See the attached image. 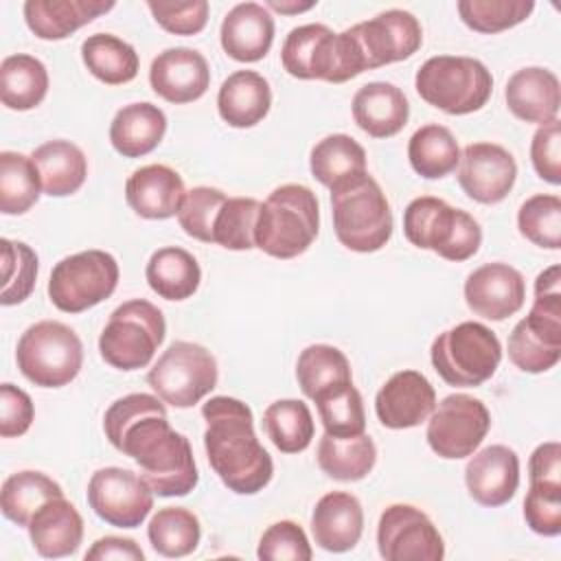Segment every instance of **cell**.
I'll return each instance as SVG.
<instances>
[{
	"mask_svg": "<svg viewBox=\"0 0 561 561\" xmlns=\"http://www.w3.org/2000/svg\"><path fill=\"white\" fill-rule=\"evenodd\" d=\"M353 121L373 138L399 134L410 116V103L401 88L388 81L364 83L353 96Z\"/></svg>",
	"mask_w": 561,
	"mask_h": 561,
	"instance_id": "83f0119b",
	"label": "cell"
},
{
	"mask_svg": "<svg viewBox=\"0 0 561 561\" xmlns=\"http://www.w3.org/2000/svg\"><path fill=\"white\" fill-rule=\"evenodd\" d=\"M419 96L451 116L478 112L493 92L491 70L476 57L436 55L421 64L414 77Z\"/></svg>",
	"mask_w": 561,
	"mask_h": 561,
	"instance_id": "52a82bcc",
	"label": "cell"
},
{
	"mask_svg": "<svg viewBox=\"0 0 561 561\" xmlns=\"http://www.w3.org/2000/svg\"><path fill=\"white\" fill-rule=\"evenodd\" d=\"M81 59L88 72L107 85L129 83L140 66L136 48L112 33L88 35L81 44Z\"/></svg>",
	"mask_w": 561,
	"mask_h": 561,
	"instance_id": "e575fe53",
	"label": "cell"
},
{
	"mask_svg": "<svg viewBox=\"0 0 561 561\" xmlns=\"http://www.w3.org/2000/svg\"><path fill=\"white\" fill-rule=\"evenodd\" d=\"M296 379L302 394L313 401L322 390L353 381V370L346 355L337 346L311 344L298 355Z\"/></svg>",
	"mask_w": 561,
	"mask_h": 561,
	"instance_id": "7bdbcfd3",
	"label": "cell"
},
{
	"mask_svg": "<svg viewBox=\"0 0 561 561\" xmlns=\"http://www.w3.org/2000/svg\"><path fill=\"white\" fill-rule=\"evenodd\" d=\"M311 533L327 552L353 550L364 533V511L359 500L346 491L322 495L311 513Z\"/></svg>",
	"mask_w": 561,
	"mask_h": 561,
	"instance_id": "d4e9b609",
	"label": "cell"
},
{
	"mask_svg": "<svg viewBox=\"0 0 561 561\" xmlns=\"http://www.w3.org/2000/svg\"><path fill=\"white\" fill-rule=\"evenodd\" d=\"M219 39L226 55L234 61H259L272 48L274 18L259 2H239L221 20Z\"/></svg>",
	"mask_w": 561,
	"mask_h": 561,
	"instance_id": "cb8c5ba5",
	"label": "cell"
},
{
	"mask_svg": "<svg viewBox=\"0 0 561 561\" xmlns=\"http://www.w3.org/2000/svg\"><path fill=\"white\" fill-rule=\"evenodd\" d=\"M460 20L478 33H500L522 24L535 9L533 0H460Z\"/></svg>",
	"mask_w": 561,
	"mask_h": 561,
	"instance_id": "c3c4849f",
	"label": "cell"
},
{
	"mask_svg": "<svg viewBox=\"0 0 561 561\" xmlns=\"http://www.w3.org/2000/svg\"><path fill=\"white\" fill-rule=\"evenodd\" d=\"M164 333L162 311L145 298H134L110 313L99 335V353L112 368L138 370L153 359Z\"/></svg>",
	"mask_w": 561,
	"mask_h": 561,
	"instance_id": "30bf717a",
	"label": "cell"
},
{
	"mask_svg": "<svg viewBox=\"0 0 561 561\" xmlns=\"http://www.w3.org/2000/svg\"><path fill=\"white\" fill-rule=\"evenodd\" d=\"M167 116L149 103L123 105L110 123V142L123 158H142L151 153L164 138Z\"/></svg>",
	"mask_w": 561,
	"mask_h": 561,
	"instance_id": "4dcf8cb0",
	"label": "cell"
},
{
	"mask_svg": "<svg viewBox=\"0 0 561 561\" xmlns=\"http://www.w3.org/2000/svg\"><path fill=\"white\" fill-rule=\"evenodd\" d=\"M377 462V447L364 432L357 436L322 434L318 443L320 469L340 482H357L366 478Z\"/></svg>",
	"mask_w": 561,
	"mask_h": 561,
	"instance_id": "836d02e7",
	"label": "cell"
},
{
	"mask_svg": "<svg viewBox=\"0 0 561 561\" xmlns=\"http://www.w3.org/2000/svg\"><path fill=\"white\" fill-rule=\"evenodd\" d=\"M348 33L359 48L366 70L403 61L423 44V28L419 20L403 9L381 11L366 22L353 24Z\"/></svg>",
	"mask_w": 561,
	"mask_h": 561,
	"instance_id": "e0dca14e",
	"label": "cell"
},
{
	"mask_svg": "<svg viewBox=\"0 0 561 561\" xmlns=\"http://www.w3.org/2000/svg\"><path fill=\"white\" fill-rule=\"evenodd\" d=\"M504 99L513 116L526 123L546 125L557 118L561 105L559 79L541 66H526L506 81Z\"/></svg>",
	"mask_w": 561,
	"mask_h": 561,
	"instance_id": "4316f807",
	"label": "cell"
},
{
	"mask_svg": "<svg viewBox=\"0 0 561 561\" xmlns=\"http://www.w3.org/2000/svg\"><path fill=\"white\" fill-rule=\"evenodd\" d=\"M48 92L46 66L26 53L9 55L0 64V99L9 110L26 112L37 107Z\"/></svg>",
	"mask_w": 561,
	"mask_h": 561,
	"instance_id": "d590c367",
	"label": "cell"
},
{
	"mask_svg": "<svg viewBox=\"0 0 561 561\" xmlns=\"http://www.w3.org/2000/svg\"><path fill=\"white\" fill-rule=\"evenodd\" d=\"M272 107V90L263 75L237 70L228 75L217 92V110L224 123L237 129L254 127Z\"/></svg>",
	"mask_w": 561,
	"mask_h": 561,
	"instance_id": "f546056e",
	"label": "cell"
},
{
	"mask_svg": "<svg viewBox=\"0 0 561 561\" xmlns=\"http://www.w3.org/2000/svg\"><path fill=\"white\" fill-rule=\"evenodd\" d=\"M202 416L206 458L219 480L239 495L263 491L274 476V462L256 438L252 410L234 397L217 394L202 405Z\"/></svg>",
	"mask_w": 561,
	"mask_h": 561,
	"instance_id": "7a4b0ae2",
	"label": "cell"
},
{
	"mask_svg": "<svg viewBox=\"0 0 561 561\" xmlns=\"http://www.w3.org/2000/svg\"><path fill=\"white\" fill-rule=\"evenodd\" d=\"M2 291L0 302L4 307L24 302L37 280L39 261L31 245L24 241L2 239Z\"/></svg>",
	"mask_w": 561,
	"mask_h": 561,
	"instance_id": "bcb514c9",
	"label": "cell"
},
{
	"mask_svg": "<svg viewBox=\"0 0 561 561\" xmlns=\"http://www.w3.org/2000/svg\"><path fill=\"white\" fill-rule=\"evenodd\" d=\"M309 169L331 191L335 184L366 173V151L348 134H329L311 147Z\"/></svg>",
	"mask_w": 561,
	"mask_h": 561,
	"instance_id": "8d00e7d4",
	"label": "cell"
},
{
	"mask_svg": "<svg viewBox=\"0 0 561 561\" xmlns=\"http://www.w3.org/2000/svg\"><path fill=\"white\" fill-rule=\"evenodd\" d=\"M39 180L42 191L50 197H66L77 193L88 175V160L85 153L70 140H48L39 145L31 153Z\"/></svg>",
	"mask_w": 561,
	"mask_h": 561,
	"instance_id": "1f68e13d",
	"label": "cell"
},
{
	"mask_svg": "<svg viewBox=\"0 0 561 561\" xmlns=\"http://www.w3.org/2000/svg\"><path fill=\"white\" fill-rule=\"evenodd\" d=\"M35 419V408L26 390L2 383L0 386V436L15 438L28 432Z\"/></svg>",
	"mask_w": 561,
	"mask_h": 561,
	"instance_id": "11a10c76",
	"label": "cell"
},
{
	"mask_svg": "<svg viewBox=\"0 0 561 561\" xmlns=\"http://www.w3.org/2000/svg\"><path fill=\"white\" fill-rule=\"evenodd\" d=\"M59 495H64V491L53 478H48L42 471L24 469V471L11 473L2 482L0 508L9 522L26 528L31 517L37 513V508Z\"/></svg>",
	"mask_w": 561,
	"mask_h": 561,
	"instance_id": "f35d334b",
	"label": "cell"
},
{
	"mask_svg": "<svg viewBox=\"0 0 561 561\" xmlns=\"http://www.w3.org/2000/svg\"><path fill=\"white\" fill-rule=\"evenodd\" d=\"M20 373L39 388L68 386L83 366V344L64 322L39 320L18 340Z\"/></svg>",
	"mask_w": 561,
	"mask_h": 561,
	"instance_id": "8fae6325",
	"label": "cell"
},
{
	"mask_svg": "<svg viewBox=\"0 0 561 561\" xmlns=\"http://www.w3.org/2000/svg\"><path fill=\"white\" fill-rule=\"evenodd\" d=\"M263 427L274 447L283 454H298L311 445L316 425L311 410L300 399H278L263 412Z\"/></svg>",
	"mask_w": 561,
	"mask_h": 561,
	"instance_id": "ab89813d",
	"label": "cell"
},
{
	"mask_svg": "<svg viewBox=\"0 0 561 561\" xmlns=\"http://www.w3.org/2000/svg\"><path fill=\"white\" fill-rule=\"evenodd\" d=\"M469 495L489 508L513 500L519 486V456L506 445H489L471 454L465 467Z\"/></svg>",
	"mask_w": 561,
	"mask_h": 561,
	"instance_id": "7402d4cb",
	"label": "cell"
},
{
	"mask_svg": "<svg viewBox=\"0 0 561 561\" xmlns=\"http://www.w3.org/2000/svg\"><path fill=\"white\" fill-rule=\"evenodd\" d=\"M526 280L508 263H484L465 280L467 307L486 320H506L524 307Z\"/></svg>",
	"mask_w": 561,
	"mask_h": 561,
	"instance_id": "d6986e66",
	"label": "cell"
},
{
	"mask_svg": "<svg viewBox=\"0 0 561 561\" xmlns=\"http://www.w3.org/2000/svg\"><path fill=\"white\" fill-rule=\"evenodd\" d=\"M261 202L254 197H228L215 219L213 243L226 250H252Z\"/></svg>",
	"mask_w": 561,
	"mask_h": 561,
	"instance_id": "7dc6e473",
	"label": "cell"
},
{
	"mask_svg": "<svg viewBox=\"0 0 561 561\" xmlns=\"http://www.w3.org/2000/svg\"><path fill=\"white\" fill-rule=\"evenodd\" d=\"M149 287L164 300L191 298L202 280L197 259L178 245H164L156 250L145 267Z\"/></svg>",
	"mask_w": 561,
	"mask_h": 561,
	"instance_id": "d6a6232c",
	"label": "cell"
},
{
	"mask_svg": "<svg viewBox=\"0 0 561 561\" xmlns=\"http://www.w3.org/2000/svg\"><path fill=\"white\" fill-rule=\"evenodd\" d=\"M508 359L524 373H546L561 359V267L535 278V300L508 335Z\"/></svg>",
	"mask_w": 561,
	"mask_h": 561,
	"instance_id": "277c9868",
	"label": "cell"
},
{
	"mask_svg": "<svg viewBox=\"0 0 561 561\" xmlns=\"http://www.w3.org/2000/svg\"><path fill=\"white\" fill-rule=\"evenodd\" d=\"M228 195L215 186H195L186 191L184 202L178 210L180 228L204 243H213L215 219L224 206Z\"/></svg>",
	"mask_w": 561,
	"mask_h": 561,
	"instance_id": "681fc988",
	"label": "cell"
},
{
	"mask_svg": "<svg viewBox=\"0 0 561 561\" xmlns=\"http://www.w3.org/2000/svg\"><path fill=\"white\" fill-rule=\"evenodd\" d=\"M517 180V162L495 142H471L458 160V184L478 204L502 202Z\"/></svg>",
	"mask_w": 561,
	"mask_h": 561,
	"instance_id": "ac0fdd59",
	"label": "cell"
},
{
	"mask_svg": "<svg viewBox=\"0 0 561 561\" xmlns=\"http://www.w3.org/2000/svg\"><path fill=\"white\" fill-rule=\"evenodd\" d=\"M118 263L105 250H83L55 263L48 298L64 313H81L107 300L118 285Z\"/></svg>",
	"mask_w": 561,
	"mask_h": 561,
	"instance_id": "4fadbf2b",
	"label": "cell"
},
{
	"mask_svg": "<svg viewBox=\"0 0 561 561\" xmlns=\"http://www.w3.org/2000/svg\"><path fill=\"white\" fill-rule=\"evenodd\" d=\"M436 408V392L419 370L394 373L375 397V412L383 427L408 430L425 423Z\"/></svg>",
	"mask_w": 561,
	"mask_h": 561,
	"instance_id": "44dd1931",
	"label": "cell"
},
{
	"mask_svg": "<svg viewBox=\"0 0 561 561\" xmlns=\"http://www.w3.org/2000/svg\"><path fill=\"white\" fill-rule=\"evenodd\" d=\"M320 230V204L305 184H280L259 208L254 245L274 259H294L309 250Z\"/></svg>",
	"mask_w": 561,
	"mask_h": 561,
	"instance_id": "3957f363",
	"label": "cell"
},
{
	"mask_svg": "<svg viewBox=\"0 0 561 561\" xmlns=\"http://www.w3.org/2000/svg\"><path fill=\"white\" fill-rule=\"evenodd\" d=\"M217 359L206 346L178 340L149 368L147 383L164 403L193 408L217 386Z\"/></svg>",
	"mask_w": 561,
	"mask_h": 561,
	"instance_id": "7c38bea8",
	"label": "cell"
},
{
	"mask_svg": "<svg viewBox=\"0 0 561 561\" xmlns=\"http://www.w3.org/2000/svg\"><path fill=\"white\" fill-rule=\"evenodd\" d=\"M184 195L182 175L167 164L140 167L125 182V199L142 219H169L178 215Z\"/></svg>",
	"mask_w": 561,
	"mask_h": 561,
	"instance_id": "603a6c76",
	"label": "cell"
},
{
	"mask_svg": "<svg viewBox=\"0 0 561 561\" xmlns=\"http://www.w3.org/2000/svg\"><path fill=\"white\" fill-rule=\"evenodd\" d=\"M151 548L169 559L186 557L195 552L202 537L199 519L184 506H164L153 513L147 526Z\"/></svg>",
	"mask_w": 561,
	"mask_h": 561,
	"instance_id": "60d3db41",
	"label": "cell"
},
{
	"mask_svg": "<svg viewBox=\"0 0 561 561\" xmlns=\"http://www.w3.org/2000/svg\"><path fill=\"white\" fill-rule=\"evenodd\" d=\"M110 559H118V561H142L145 552L142 548L129 539V537H116V535H107L96 539L90 550L85 552V561H110Z\"/></svg>",
	"mask_w": 561,
	"mask_h": 561,
	"instance_id": "6f0895ef",
	"label": "cell"
},
{
	"mask_svg": "<svg viewBox=\"0 0 561 561\" xmlns=\"http://www.w3.org/2000/svg\"><path fill=\"white\" fill-rule=\"evenodd\" d=\"M26 530L39 557L59 559L79 550L83 541V517L70 500L59 495L37 508Z\"/></svg>",
	"mask_w": 561,
	"mask_h": 561,
	"instance_id": "484cf974",
	"label": "cell"
},
{
	"mask_svg": "<svg viewBox=\"0 0 561 561\" xmlns=\"http://www.w3.org/2000/svg\"><path fill=\"white\" fill-rule=\"evenodd\" d=\"M149 83L151 90L169 103H193L206 94L210 68L206 57L195 48H164L149 66Z\"/></svg>",
	"mask_w": 561,
	"mask_h": 561,
	"instance_id": "ffe728a7",
	"label": "cell"
},
{
	"mask_svg": "<svg viewBox=\"0 0 561 561\" xmlns=\"http://www.w3.org/2000/svg\"><path fill=\"white\" fill-rule=\"evenodd\" d=\"M267 7L278 11V13H285V15H294V13H302V11H309L316 7L313 0L309 2H298V0H267Z\"/></svg>",
	"mask_w": 561,
	"mask_h": 561,
	"instance_id": "680465c9",
	"label": "cell"
},
{
	"mask_svg": "<svg viewBox=\"0 0 561 561\" xmlns=\"http://www.w3.org/2000/svg\"><path fill=\"white\" fill-rule=\"evenodd\" d=\"M517 228L530 243L559 250L561 248V199L559 195L539 193L528 197L517 210Z\"/></svg>",
	"mask_w": 561,
	"mask_h": 561,
	"instance_id": "f6af8a7d",
	"label": "cell"
},
{
	"mask_svg": "<svg viewBox=\"0 0 561 561\" xmlns=\"http://www.w3.org/2000/svg\"><path fill=\"white\" fill-rule=\"evenodd\" d=\"M410 167L425 180H440L456 171L460 147L456 136L438 123L419 127L408 142Z\"/></svg>",
	"mask_w": 561,
	"mask_h": 561,
	"instance_id": "74e56055",
	"label": "cell"
},
{
	"mask_svg": "<svg viewBox=\"0 0 561 561\" xmlns=\"http://www.w3.org/2000/svg\"><path fill=\"white\" fill-rule=\"evenodd\" d=\"M337 241L353 252H377L392 237V210L379 182L366 171L331 188Z\"/></svg>",
	"mask_w": 561,
	"mask_h": 561,
	"instance_id": "5b68a950",
	"label": "cell"
},
{
	"mask_svg": "<svg viewBox=\"0 0 561 561\" xmlns=\"http://www.w3.org/2000/svg\"><path fill=\"white\" fill-rule=\"evenodd\" d=\"M153 20L173 35H195L204 31L208 22V2L188 0V2H147Z\"/></svg>",
	"mask_w": 561,
	"mask_h": 561,
	"instance_id": "f5cc1de1",
	"label": "cell"
},
{
	"mask_svg": "<svg viewBox=\"0 0 561 561\" xmlns=\"http://www.w3.org/2000/svg\"><path fill=\"white\" fill-rule=\"evenodd\" d=\"M112 447L129 456L160 497L188 495L199 480L191 443L169 425L160 397L134 392L116 399L103 414Z\"/></svg>",
	"mask_w": 561,
	"mask_h": 561,
	"instance_id": "6da1fadb",
	"label": "cell"
},
{
	"mask_svg": "<svg viewBox=\"0 0 561 561\" xmlns=\"http://www.w3.org/2000/svg\"><path fill=\"white\" fill-rule=\"evenodd\" d=\"M377 548L386 561H440L445 541L434 522L412 504H390L377 524Z\"/></svg>",
	"mask_w": 561,
	"mask_h": 561,
	"instance_id": "2e32d148",
	"label": "cell"
},
{
	"mask_svg": "<svg viewBox=\"0 0 561 561\" xmlns=\"http://www.w3.org/2000/svg\"><path fill=\"white\" fill-rule=\"evenodd\" d=\"M530 162L535 173L548 184H561V123L559 118L539 125L530 140Z\"/></svg>",
	"mask_w": 561,
	"mask_h": 561,
	"instance_id": "db71d44e",
	"label": "cell"
},
{
	"mask_svg": "<svg viewBox=\"0 0 561 561\" xmlns=\"http://www.w3.org/2000/svg\"><path fill=\"white\" fill-rule=\"evenodd\" d=\"M403 234L412 245L456 263L471 259L482 243V228L467 210L432 195H421L405 206Z\"/></svg>",
	"mask_w": 561,
	"mask_h": 561,
	"instance_id": "ba28073f",
	"label": "cell"
},
{
	"mask_svg": "<svg viewBox=\"0 0 561 561\" xmlns=\"http://www.w3.org/2000/svg\"><path fill=\"white\" fill-rule=\"evenodd\" d=\"M491 430L486 405L465 392L447 394L430 414L425 438L434 454L447 460L471 456Z\"/></svg>",
	"mask_w": 561,
	"mask_h": 561,
	"instance_id": "5bb4252c",
	"label": "cell"
},
{
	"mask_svg": "<svg viewBox=\"0 0 561 561\" xmlns=\"http://www.w3.org/2000/svg\"><path fill=\"white\" fill-rule=\"evenodd\" d=\"M430 357L445 383L476 388L495 375L502 362V344L489 327L467 320L438 333L432 342Z\"/></svg>",
	"mask_w": 561,
	"mask_h": 561,
	"instance_id": "9c48e42d",
	"label": "cell"
},
{
	"mask_svg": "<svg viewBox=\"0 0 561 561\" xmlns=\"http://www.w3.org/2000/svg\"><path fill=\"white\" fill-rule=\"evenodd\" d=\"M88 504L105 524L136 528L153 508V491L131 469L103 467L88 482Z\"/></svg>",
	"mask_w": 561,
	"mask_h": 561,
	"instance_id": "9a60e30c",
	"label": "cell"
},
{
	"mask_svg": "<svg viewBox=\"0 0 561 561\" xmlns=\"http://www.w3.org/2000/svg\"><path fill=\"white\" fill-rule=\"evenodd\" d=\"M283 68L296 79L344 83L362 75L364 61L348 28L333 33L327 24H302L287 33L280 48Z\"/></svg>",
	"mask_w": 561,
	"mask_h": 561,
	"instance_id": "8992f818",
	"label": "cell"
},
{
	"mask_svg": "<svg viewBox=\"0 0 561 561\" xmlns=\"http://www.w3.org/2000/svg\"><path fill=\"white\" fill-rule=\"evenodd\" d=\"M530 482H561V445L548 440L535 447L528 460Z\"/></svg>",
	"mask_w": 561,
	"mask_h": 561,
	"instance_id": "9f6ffc18",
	"label": "cell"
},
{
	"mask_svg": "<svg viewBox=\"0 0 561 561\" xmlns=\"http://www.w3.org/2000/svg\"><path fill=\"white\" fill-rule=\"evenodd\" d=\"M256 557L263 561H309L313 552L305 530L291 519H280L261 535Z\"/></svg>",
	"mask_w": 561,
	"mask_h": 561,
	"instance_id": "816d5d0a",
	"label": "cell"
},
{
	"mask_svg": "<svg viewBox=\"0 0 561 561\" xmlns=\"http://www.w3.org/2000/svg\"><path fill=\"white\" fill-rule=\"evenodd\" d=\"M42 193L39 171L31 156L20 151L0 153V210L4 215H24L37 204Z\"/></svg>",
	"mask_w": 561,
	"mask_h": 561,
	"instance_id": "b9f144b4",
	"label": "cell"
},
{
	"mask_svg": "<svg viewBox=\"0 0 561 561\" xmlns=\"http://www.w3.org/2000/svg\"><path fill=\"white\" fill-rule=\"evenodd\" d=\"M322 427L331 436H357L366 430L364 399L353 381L322 390L316 399Z\"/></svg>",
	"mask_w": 561,
	"mask_h": 561,
	"instance_id": "ee69618b",
	"label": "cell"
},
{
	"mask_svg": "<svg viewBox=\"0 0 561 561\" xmlns=\"http://www.w3.org/2000/svg\"><path fill=\"white\" fill-rule=\"evenodd\" d=\"M524 519L533 533L557 537L561 533V482H530Z\"/></svg>",
	"mask_w": 561,
	"mask_h": 561,
	"instance_id": "f907efd6",
	"label": "cell"
},
{
	"mask_svg": "<svg viewBox=\"0 0 561 561\" xmlns=\"http://www.w3.org/2000/svg\"><path fill=\"white\" fill-rule=\"evenodd\" d=\"M114 7V0H26L22 11L35 37L55 42L72 35Z\"/></svg>",
	"mask_w": 561,
	"mask_h": 561,
	"instance_id": "f1b7e54d",
	"label": "cell"
}]
</instances>
